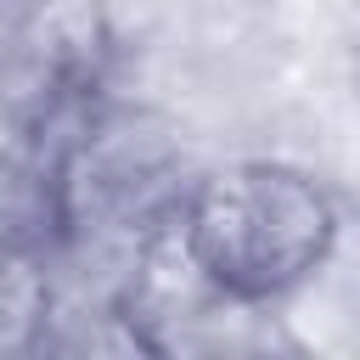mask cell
I'll list each match as a JSON object with an SVG mask.
<instances>
[{"label": "cell", "instance_id": "obj_1", "mask_svg": "<svg viewBox=\"0 0 360 360\" xmlns=\"http://www.w3.org/2000/svg\"><path fill=\"white\" fill-rule=\"evenodd\" d=\"M343 236L338 191L287 158H236L197 169L174 208V242L208 292L242 309H276L304 292Z\"/></svg>", "mask_w": 360, "mask_h": 360}, {"label": "cell", "instance_id": "obj_2", "mask_svg": "<svg viewBox=\"0 0 360 360\" xmlns=\"http://www.w3.org/2000/svg\"><path fill=\"white\" fill-rule=\"evenodd\" d=\"M197 169L180 135L146 112L96 101L45 141V248L112 270V298L141 242L174 219Z\"/></svg>", "mask_w": 360, "mask_h": 360}, {"label": "cell", "instance_id": "obj_3", "mask_svg": "<svg viewBox=\"0 0 360 360\" xmlns=\"http://www.w3.org/2000/svg\"><path fill=\"white\" fill-rule=\"evenodd\" d=\"M112 56V22L96 0H34L0 51V124L45 146L101 101Z\"/></svg>", "mask_w": 360, "mask_h": 360}, {"label": "cell", "instance_id": "obj_4", "mask_svg": "<svg viewBox=\"0 0 360 360\" xmlns=\"http://www.w3.org/2000/svg\"><path fill=\"white\" fill-rule=\"evenodd\" d=\"M56 304V264L39 236H0V354L39 349Z\"/></svg>", "mask_w": 360, "mask_h": 360}]
</instances>
